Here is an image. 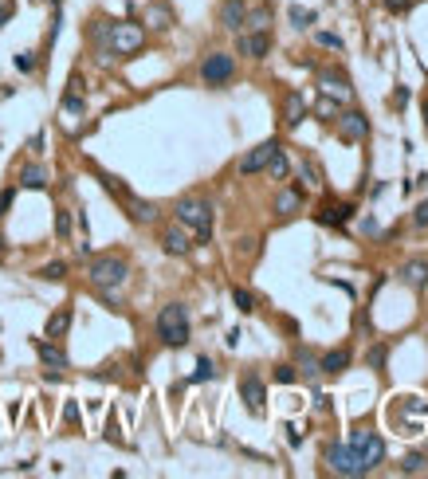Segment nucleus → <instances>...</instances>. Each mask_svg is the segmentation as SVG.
Here are the masks:
<instances>
[{
	"label": "nucleus",
	"instance_id": "1",
	"mask_svg": "<svg viewBox=\"0 0 428 479\" xmlns=\"http://www.w3.org/2000/svg\"><path fill=\"white\" fill-rule=\"evenodd\" d=\"M385 417L401 436H420L428 429V401L424 397H389L385 404Z\"/></svg>",
	"mask_w": 428,
	"mask_h": 479
},
{
	"label": "nucleus",
	"instance_id": "2",
	"mask_svg": "<svg viewBox=\"0 0 428 479\" xmlns=\"http://www.w3.org/2000/svg\"><path fill=\"white\" fill-rule=\"evenodd\" d=\"M173 212H177V224L189 228L197 240H209L212 236V204L209 201H201V197H181Z\"/></svg>",
	"mask_w": 428,
	"mask_h": 479
},
{
	"label": "nucleus",
	"instance_id": "3",
	"mask_svg": "<svg viewBox=\"0 0 428 479\" xmlns=\"http://www.w3.org/2000/svg\"><path fill=\"white\" fill-rule=\"evenodd\" d=\"M158 338L165 346H173V350H181V346L189 342V311L181 303L161 307V314H158Z\"/></svg>",
	"mask_w": 428,
	"mask_h": 479
},
{
	"label": "nucleus",
	"instance_id": "4",
	"mask_svg": "<svg viewBox=\"0 0 428 479\" xmlns=\"http://www.w3.org/2000/svg\"><path fill=\"white\" fill-rule=\"evenodd\" d=\"M91 283L99 287V291H118V287L130 279V263L122 260V255H99V260H91Z\"/></svg>",
	"mask_w": 428,
	"mask_h": 479
},
{
	"label": "nucleus",
	"instance_id": "5",
	"mask_svg": "<svg viewBox=\"0 0 428 479\" xmlns=\"http://www.w3.org/2000/svg\"><path fill=\"white\" fill-rule=\"evenodd\" d=\"M350 448L358 452V460H361V468H366V471H373L381 460H385V440H381L378 432H366V429L353 432V436H350Z\"/></svg>",
	"mask_w": 428,
	"mask_h": 479
},
{
	"label": "nucleus",
	"instance_id": "6",
	"mask_svg": "<svg viewBox=\"0 0 428 479\" xmlns=\"http://www.w3.org/2000/svg\"><path fill=\"white\" fill-rule=\"evenodd\" d=\"M146 43V28L142 24H110V51L114 55H134V51H142Z\"/></svg>",
	"mask_w": 428,
	"mask_h": 479
},
{
	"label": "nucleus",
	"instance_id": "7",
	"mask_svg": "<svg viewBox=\"0 0 428 479\" xmlns=\"http://www.w3.org/2000/svg\"><path fill=\"white\" fill-rule=\"evenodd\" d=\"M232 75H236V59L228 55V51H212V55H204L201 79H204L209 87H224Z\"/></svg>",
	"mask_w": 428,
	"mask_h": 479
},
{
	"label": "nucleus",
	"instance_id": "8",
	"mask_svg": "<svg viewBox=\"0 0 428 479\" xmlns=\"http://www.w3.org/2000/svg\"><path fill=\"white\" fill-rule=\"evenodd\" d=\"M327 463H330V471H334V475H370V471L361 468L358 452H353L350 444H330L327 448Z\"/></svg>",
	"mask_w": 428,
	"mask_h": 479
},
{
	"label": "nucleus",
	"instance_id": "9",
	"mask_svg": "<svg viewBox=\"0 0 428 479\" xmlns=\"http://www.w3.org/2000/svg\"><path fill=\"white\" fill-rule=\"evenodd\" d=\"M334 126H338V138H342V142H361V138L370 134V122H366L361 110H342V114L334 118Z\"/></svg>",
	"mask_w": 428,
	"mask_h": 479
},
{
	"label": "nucleus",
	"instance_id": "10",
	"mask_svg": "<svg viewBox=\"0 0 428 479\" xmlns=\"http://www.w3.org/2000/svg\"><path fill=\"white\" fill-rule=\"evenodd\" d=\"M275 150H279L275 138H271V142H260L256 150H248V153L240 158V173L252 177V173H260V169H268V161H271V153H275Z\"/></svg>",
	"mask_w": 428,
	"mask_h": 479
},
{
	"label": "nucleus",
	"instance_id": "11",
	"mask_svg": "<svg viewBox=\"0 0 428 479\" xmlns=\"http://www.w3.org/2000/svg\"><path fill=\"white\" fill-rule=\"evenodd\" d=\"M240 393H243V401H248V409L256 412V417H263V409H268V389H263V381L256 378V373H248V378H240Z\"/></svg>",
	"mask_w": 428,
	"mask_h": 479
},
{
	"label": "nucleus",
	"instance_id": "12",
	"mask_svg": "<svg viewBox=\"0 0 428 479\" xmlns=\"http://www.w3.org/2000/svg\"><path fill=\"white\" fill-rule=\"evenodd\" d=\"M319 83H322V94H334V99H353V87H350V79L342 75V71H322L319 75Z\"/></svg>",
	"mask_w": 428,
	"mask_h": 479
},
{
	"label": "nucleus",
	"instance_id": "13",
	"mask_svg": "<svg viewBox=\"0 0 428 479\" xmlns=\"http://www.w3.org/2000/svg\"><path fill=\"white\" fill-rule=\"evenodd\" d=\"M161 248H165L169 255H189L193 252V240L185 236V228L177 224V228H165V232H161Z\"/></svg>",
	"mask_w": 428,
	"mask_h": 479
},
{
	"label": "nucleus",
	"instance_id": "14",
	"mask_svg": "<svg viewBox=\"0 0 428 479\" xmlns=\"http://www.w3.org/2000/svg\"><path fill=\"white\" fill-rule=\"evenodd\" d=\"M243 16H248V4H243V0H224V4H220V24H224L228 32H243Z\"/></svg>",
	"mask_w": 428,
	"mask_h": 479
},
{
	"label": "nucleus",
	"instance_id": "15",
	"mask_svg": "<svg viewBox=\"0 0 428 479\" xmlns=\"http://www.w3.org/2000/svg\"><path fill=\"white\" fill-rule=\"evenodd\" d=\"M240 51L243 55H252V59H263L271 51V35L268 32H243L240 35Z\"/></svg>",
	"mask_w": 428,
	"mask_h": 479
},
{
	"label": "nucleus",
	"instance_id": "16",
	"mask_svg": "<svg viewBox=\"0 0 428 479\" xmlns=\"http://www.w3.org/2000/svg\"><path fill=\"white\" fill-rule=\"evenodd\" d=\"M122 204L130 209V216H134L138 224H153V220H158V204H150V201H138L134 193H126V197H122Z\"/></svg>",
	"mask_w": 428,
	"mask_h": 479
},
{
	"label": "nucleus",
	"instance_id": "17",
	"mask_svg": "<svg viewBox=\"0 0 428 479\" xmlns=\"http://www.w3.org/2000/svg\"><path fill=\"white\" fill-rule=\"evenodd\" d=\"M401 279L409 287H417V291H420V287H428V260H409L401 268Z\"/></svg>",
	"mask_w": 428,
	"mask_h": 479
},
{
	"label": "nucleus",
	"instance_id": "18",
	"mask_svg": "<svg viewBox=\"0 0 428 479\" xmlns=\"http://www.w3.org/2000/svg\"><path fill=\"white\" fill-rule=\"evenodd\" d=\"M35 353H40V362L51 365V370H67V353L59 350V346L51 342H35Z\"/></svg>",
	"mask_w": 428,
	"mask_h": 479
},
{
	"label": "nucleus",
	"instance_id": "19",
	"mask_svg": "<svg viewBox=\"0 0 428 479\" xmlns=\"http://www.w3.org/2000/svg\"><path fill=\"white\" fill-rule=\"evenodd\" d=\"M302 204V189H283L275 197V216H295V209Z\"/></svg>",
	"mask_w": 428,
	"mask_h": 479
},
{
	"label": "nucleus",
	"instance_id": "20",
	"mask_svg": "<svg viewBox=\"0 0 428 479\" xmlns=\"http://www.w3.org/2000/svg\"><path fill=\"white\" fill-rule=\"evenodd\" d=\"M20 185H24V189H48V169L35 165V161H32V165H24V169H20Z\"/></svg>",
	"mask_w": 428,
	"mask_h": 479
},
{
	"label": "nucleus",
	"instance_id": "21",
	"mask_svg": "<svg viewBox=\"0 0 428 479\" xmlns=\"http://www.w3.org/2000/svg\"><path fill=\"white\" fill-rule=\"evenodd\" d=\"M346 365H350V350H330L319 358V370L322 373H342Z\"/></svg>",
	"mask_w": 428,
	"mask_h": 479
},
{
	"label": "nucleus",
	"instance_id": "22",
	"mask_svg": "<svg viewBox=\"0 0 428 479\" xmlns=\"http://www.w3.org/2000/svg\"><path fill=\"white\" fill-rule=\"evenodd\" d=\"M243 28H248V32H268V28H271V9H268V4H260V9H248V16H243Z\"/></svg>",
	"mask_w": 428,
	"mask_h": 479
},
{
	"label": "nucleus",
	"instance_id": "23",
	"mask_svg": "<svg viewBox=\"0 0 428 479\" xmlns=\"http://www.w3.org/2000/svg\"><path fill=\"white\" fill-rule=\"evenodd\" d=\"M302 114H307V102H302V94H287V102H283V122H287V126H299Z\"/></svg>",
	"mask_w": 428,
	"mask_h": 479
},
{
	"label": "nucleus",
	"instance_id": "24",
	"mask_svg": "<svg viewBox=\"0 0 428 479\" xmlns=\"http://www.w3.org/2000/svg\"><path fill=\"white\" fill-rule=\"evenodd\" d=\"M67 330H71V307H59L48 319V338H63Z\"/></svg>",
	"mask_w": 428,
	"mask_h": 479
},
{
	"label": "nucleus",
	"instance_id": "25",
	"mask_svg": "<svg viewBox=\"0 0 428 479\" xmlns=\"http://www.w3.org/2000/svg\"><path fill=\"white\" fill-rule=\"evenodd\" d=\"M146 24L158 28V32H165V28L173 24V12H169L165 4H150V9H146Z\"/></svg>",
	"mask_w": 428,
	"mask_h": 479
},
{
	"label": "nucleus",
	"instance_id": "26",
	"mask_svg": "<svg viewBox=\"0 0 428 479\" xmlns=\"http://www.w3.org/2000/svg\"><path fill=\"white\" fill-rule=\"evenodd\" d=\"M299 177H302L311 189H322V169L314 165L311 158H299Z\"/></svg>",
	"mask_w": 428,
	"mask_h": 479
},
{
	"label": "nucleus",
	"instance_id": "27",
	"mask_svg": "<svg viewBox=\"0 0 428 479\" xmlns=\"http://www.w3.org/2000/svg\"><path fill=\"white\" fill-rule=\"evenodd\" d=\"M268 173L275 177V181H283V177L291 173V161L283 158V150H275V153H271V161H268Z\"/></svg>",
	"mask_w": 428,
	"mask_h": 479
},
{
	"label": "nucleus",
	"instance_id": "28",
	"mask_svg": "<svg viewBox=\"0 0 428 479\" xmlns=\"http://www.w3.org/2000/svg\"><path fill=\"white\" fill-rule=\"evenodd\" d=\"M346 216H350V204H334V209L327 204V209L319 212V220H322V224H342Z\"/></svg>",
	"mask_w": 428,
	"mask_h": 479
},
{
	"label": "nucleus",
	"instance_id": "29",
	"mask_svg": "<svg viewBox=\"0 0 428 479\" xmlns=\"http://www.w3.org/2000/svg\"><path fill=\"white\" fill-rule=\"evenodd\" d=\"M63 114H83V94H79L75 87L63 94Z\"/></svg>",
	"mask_w": 428,
	"mask_h": 479
},
{
	"label": "nucleus",
	"instance_id": "30",
	"mask_svg": "<svg viewBox=\"0 0 428 479\" xmlns=\"http://www.w3.org/2000/svg\"><path fill=\"white\" fill-rule=\"evenodd\" d=\"M424 468H428V460H424V456H417V452H412V456H405V463H401V471H405V475H420Z\"/></svg>",
	"mask_w": 428,
	"mask_h": 479
},
{
	"label": "nucleus",
	"instance_id": "31",
	"mask_svg": "<svg viewBox=\"0 0 428 479\" xmlns=\"http://www.w3.org/2000/svg\"><path fill=\"white\" fill-rule=\"evenodd\" d=\"M55 236L59 240H67L71 236V212L67 209H55Z\"/></svg>",
	"mask_w": 428,
	"mask_h": 479
},
{
	"label": "nucleus",
	"instance_id": "32",
	"mask_svg": "<svg viewBox=\"0 0 428 479\" xmlns=\"http://www.w3.org/2000/svg\"><path fill=\"white\" fill-rule=\"evenodd\" d=\"M232 303L240 307L243 314H248V311H256V299H252L248 291H243V287H232Z\"/></svg>",
	"mask_w": 428,
	"mask_h": 479
},
{
	"label": "nucleus",
	"instance_id": "33",
	"mask_svg": "<svg viewBox=\"0 0 428 479\" xmlns=\"http://www.w3.org/2000/svg\"><path fill=\"white\" fill-rule=\"evenodd\" d=\"M299 365H302V373H311V378H314V373H322L319 370V358H314L311 350H299Z\"/></svg>",
	"mask_w": 428,
	"mask_h": 479
},
{
	"label": "nucleus",
	"instance_id": "34",
	"mask_svg": "<svg viewBox=\"0 0 428 479\" xmlns=\"http://www.w3.org/2000/svg\"><path fill=\"white\" fill-rule=\"evenodd\" d=\"M311 20H314L311 9H291V24L295 28H311Z\"/></svg>",
	"mask_w": 428,
	"mask_h": 479
},
{
	"label": "nucleus",
	"instance_id": "35",
	"mask_svg": "<svg viewBox=\"0 0 428 479\" xmlns=\"http://www.w3.org/2000/svg\"><path fill=\"white\" fill-rule=\"evenodd\" d=\"M319 114H322V118H327V122H334V118H338V114H342V110H338V102H334V99H330V94H327V99H322V102H319Z\"/></svg>",
	"mask_w": 428,
	"mask_h": 479
},
{
	"label": "nucleus",
	"instance_id": "36",
	"mask_svg": "<svg viewBox=\"0 0 428 479\" xmlns=\"http://www.w3.org/2000/svg\"><path fill=\"white\" fill-rule=\"evenodd\" d=\"M314 40H319V48H330V51H342V40H338L334 32H319L314 35Z\"/></svg>",
	"mask_w": 428,
	"mask_h": 479
},
{
	"label": "nucleus",
	"instance_id": "37",
	"mask_svg": "<svg viewBox=\"0 0 428 479\" xmlns=\"http://www.w3.org/2000/svg\"><path fill=\"white\" fill-rule=\"evenodd\" d=\"M212 373H216V370H212V362H209V358H201V362H197V373H193V381H209Z\"/></svg>",
	"mask_w": 428,
	"mask_h": 479
},
{
	"label": "nucleus",
	"instance_id": "38",
	"mask_svg": "<svg viewBox=\"0 0 428 479\" xmlns=\"http://www.w3.org/2000/svg\"><path fill=\"white\" fill-rule=\"evenodd\" d=\"M40 275H43V279H63V275H67V263H48Z\"/></svg>",
	"mask_w": 428,
	"mask_h": 479
},
{
	"label": "nucleus",
	"instance_id": "39",
	"mask_svg": "<svg viewBox=\"0 0 428 479\" xmlns=\"http://www.w3.org/2000/svg\"><path fill=\"white\" fill-rule=\"evenodd\" d=\"M12 12H16V4H12V0H0V28L12 20Z\"/></svg>",
	"mask_w": 428,
	"mask_h": 479
},
{
	"label": "nucleus",
	"instance_id": "40",
	"mask_svg": "<svg viewBox=\"0 0 428 479\" xmlns=\"http://www.w3.org/2000/svg\"><path fill=\"white\" fill-rule=\"evenodd\" d=\"M275 381H279V385H291V381H295V370H291V365H279V370H275Z\"/></svg>",
	"mask_w": 428,
	"mask_h": 479
},
{
	"label": "nucleus",
	"instance_id": "41",
	"mask_svg": "<svg viewBox=\"0 0 428 479\" xmlns=\"http://www.w3.org/2000/svg\"><path fill=\"white\" fill-rule=\"evenodd\" d=\"M412 224H420V228L428 224V201H420V204H417V212H412Z\"/></svg>",
	"mask_w": 428,
	"mask_h": 479
},
{
	"label": "nucleus",
	"instance_id": "42",
	"mask_svg": "<svg viewBox=\"0 0 428 479\" xmlns=\"http://www.w3.org/2000/svg\"><path fill=\"white\" fill-rule=\"evenodd\" d=\"M409 4H412V0H385L389 12H409Z\"/></svg>",
	"mask_w": 428,
	"mask_h": 479
},
{
	"label": "nucleus",
	"instance_id": "43",
	"mask_svg": "<svg viewBox=\"0 0 428 479\" xmlns=\"http://www.w3.org/2000/svg\"><path fill=\"white\" fill-rule=\"evenodd\" d=\"M381 358H385V350H381V346H378V350L370 353V365H373V370H378V365H381Z\"/></svg>",
	"mask_w": 428,
	"mask_h": 479
},
{
	"label": "nucleus",
	"instance_id": "44",
	"mask_svg": "<svg viewBox=\"0 0 428 479\" xmlns=\"http://www.w3.org/2000/svg\"><path fill=\"white\" fill-rule=\"evenodd\" d=\"M28 150H32V153H40V150H43V134H35L32 142H28Z\"/></svg>",
	"mask_w": 428,
	"mask_h": 479
},
{
	"label": "nucleus",
	"instance_id": "45",
	"mask_svg": "<svg viewBox=\"0 0 428 479\" xmlns=\"http://www.w3.org/2000/svg\"><path fill=\"white\" fill-rule=\"evenodd\" d=\"M9 204H12V193H0V216L9 212Z\"/></svg>",
	"mask_w": 428,
	"mask_h": 479
}]
</instances>
